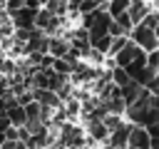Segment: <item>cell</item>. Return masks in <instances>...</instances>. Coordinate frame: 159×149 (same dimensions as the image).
Listing matches in <instances>:
<instances>
[{
    "mask_svg": "<svg viewBox=\"0 0 159 149\" xmlns=\"http://www.w3.org/2000/svg\"><path fill=\"white\" fill-rule=\"evenodd\" d=\"M137 47H142L144 52H149V50H157L159 47V37H157V30L154 27H147L144 22H137V25H132V30H129V35H127Z\"/></svg>",
    "mask_w": 159,
    "mask_h": 149,
    "instance_id": "obj_1",
    "label": "cell"
},
{
    "mask_svg": "<svg viewBox=\"0 0 159 149\" xmlns=\"http://www.w3.org/2000/svg\"><path fill=\"white\" fill-rule=\"evenodd\" d=\"M35 15H37V7H27V5H22V7H17L15 12H10L7 17H10L12 27L32 30V27H35Z\"/></svg>",
    "mask_w": 159,
    "mask_h": 149,
    "instance_id": "obj_2",
    "label": "cell"
},
{
    "mask_svg": "<svg viewBox=\"0 0 159 149\" xmlns=\"http://www.w3.org/2000/svg\"><path fill=\"white\" fill-rule=\"evenodd\" d=\"M129 127H132V124H129L127 119H122L117 127H112V129H109V134H107V142H104V144H107L109 149H124V147H127Z\"/></svg>",
    "mask_w": 159,
    "mask_h": 149,
    "instance_id": "obj_3",
    "label": "cell"
},
{
    "mask_svg": "<svg viewBox=\"0 0 159 149\" xmlns=\"http://www.w3.org/2000/svg\"><path fill=\"white\" fill-rule=\"evenodd\" d=\"M124 149H149V134H147V129L139 127V124H132L129 134H127V147Z\"/></svg>",
    "mask_w": 159,
    "mask_h": 149,
    "instance_id": "obj_4",
    "label": "cell"
},
{
    "mask_svg": "<svg viewBox=\"0 0 159 149\" xmlns=\"http://www.w3.org/2000/svg\"><path fill=\"white\" fill-rule=\"evenodd\" d=\"M149 10H157V2H152V0H129V5H127V15H129L132 25H137Z\"/></svg>",
    "mask_w": 159,
    "mask_h": 149,
    "instance_id": "obj_5",
    "label": "cell"
},
{
    "mask_svg": "<svg viewBox=\"0 0 159 149\" xmlns=\"http://www.w3.org/2000/svg\"><path fill=\"white\" fill-rule=\"evenodd\" d=\"M67 50H70V40H67L65 35H50V40H47V55H52V57H65Z\"/></svg>",
    "mask_w": 159,
    "mask_h": 149,
    "instance_id": "obj_6",
    "label": "cell"
},
{
    "mask_svg": "<svg viewBox=\"0 0 159 149\" xmlns=\"http://www.w3.org/2000/svg\"><path fill=\"white\" fill-rule=\"evenodd\" d=\"M87 134H89V139H92V142H107L109 129L104 127V122H102V119H87Z\"/></svg>",
    "mask_w": 159,
    "mask_h": 149,
    "instance_id": "obj_7",
    "label": "cell"
},
{
    "mask_svg": "<svg viewBox=\"0 0 159 149\" xmlns=\"http://www.w3.org/2000/svg\"><path fill=\"white\" fill-rule=\"evenodd\" d=\"M139 89H142V84H139V82H134V79H129L127 84H122V87H119V94H122L124 104L134 102V99H137V94H139Z\"/></svg>",
    "mask_w": 159,
    "mask_h": 149,
    "instance_id": "obj_8",
    "label": "cell"
},
{
    "mask_svg": "<svg viewBox=\"0 0 159 149\" xmlns=\"http://www.w3.org/2000/svg\"><path fill=\"white\" fill-rule=\"evenodd\" d=\"M127 5H129V0H107L104 10L109 12V17H117L119 12H127Z\"/></svg>",
    "mask_w": 159,
    "mask_h": 149,
    "instance_id": "obj_9",
    "label": "cell"
},
{
    "mask_svg": "<svg viewBox=\"0 0 159 149\" xmlns=\"http://www.w3.org/2000/svg\"><path fill=\"white\" fill-rule=\"evenodd\" d=\"M0 149H27V144L22 139H5L0 144Z\"/></svg>",
    "mask_w": 159,
    "mask_h": 149,
    "instance_id": "obj_10",
    "label": "cell"
},
{
    "mask_svg": "<svg viewBox=\"0 0 159 149\" xmlns=\"http://www.w3.org/2000/svg\"><path fill=\"white\" fill-rule=\"evenodd\" d=\"M10 127V122H7V117L5 114H0V144L5 142V129Z\"/></svg>",
    "mask_w": 159,
    "mask_h": 149,
    "instance_id": "obj_11",
    "label": "cell"
}]
</instances>
